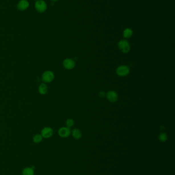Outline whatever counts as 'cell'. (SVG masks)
<instances>
[{"instance_id": "obj_1", "label": "cell", "mask_w": 175, "mask_h": 175, "mask_svg": "<svg viewBox=\"0 0 175 175\" xmlns=\"http://www.w3.org/2000/svg\"><path fill=\"white\" fill-rule=\"evenodd\" d=\"M54 78V73L50 70H46L44 71L42 75V80L45 84L52 82Z\"/></svg>"}, {"instance_id": "obj_2", "label": "cell", "mask_w": 175, "mask_h": 175, "mask_svg": "<svg viewBox=\"0 0 175 175\" xmlns=\"http://www.w3.org/2000/svg\"><path fill=\"white\" fill-rule=\"evenodd\" d=\"M34 7L39 13H44L47 8L46 3L44 0H37L35 3Z\"/></svg>"}, {"instance_id": "obj_3", "label": "cell", "mask_w": 175, "mask_h": 175, "mask_svg": "<svg viewBox=\"0 0 175 175\" xmlns=\"http://www.w3.org/2000/svg\"><path fill=\"white\" fill-rule=\"evenodd\" d=\"M118 46L120 50L124 53H128L131 50V47L129 42L124 39L119 41Z\"/></svg>"}, {"instance_id": "obj_4", "label": "cell", "mask_w": 175, "mask_h": 175, "mask_svg": "<svg viewBox=\"0 0 175 175\" xmlns=\"http://www.w3.org/2000/svg\"><path fill=\"white\" fill-rule=\"evenodd\" d=\"M129 72H130V69L129 67L126 65L120 66L116 69L117 74L121 77L126 76L127 75H129Z\"/></svg>"}, {"instance_id": "obj_5", "label": "cell", "mask_w": 175, "mask_h": 175, "mask_svg": "<svg viewBox=\"0 0 175 175\" xmlns=\"http://www.w3.org/2000/svg\"><path fill=\"white\" fill-rule=\"evenodd\" d=\"M54 134V131L52 128L49 126L44 127L41 132V134L43 138L48 139L52 137Z\"/></svg>"}, {"instance_id": "obj_6", "label": "cell", "mask_w": 175, "mask_h": 175, "mask_svg": "<svg viewBox=\"0 0 175 175\" xmlns=\"http://www.w3.org/2000/svg\"><path fill=\"white\" fill-rule=\"evenodd\" d=\"M58 134L62 138H67L71 134L70 129L67 126L61 127L58 130Z\"/></svg>"}, {"instance_id": "obj_7", "label": "cell", "mask_w": 175, "mask_h": 175, "mask_svg": "<svg viewBox=\"0 0 175 175\" xmlns=\"http://www.w3.org/2000/svg\"><path fill=\"white\" fill-rule=\"evenodd\" d=\"M75 62L71 59H66L63 62V66L66 69H73L75 67Z\"/></svg>"}, {"instance_id": "obj_8", "label": "cell", "mask_w": 175, "mask_h": 175, "mask_svg": "<svg viewBox=\"0 0 175 175\" xmlns=\"http://www.w3.org/2000/svg\"><path fill=\"white\" fill-rule=\"evenodd\" d=\"M106 96L108 101H109L111 103H115L117 101L118 98V94L114 91H108Z\"/></svg>"}, {"instance_id": "obj_9", "label": "cell", "mask_w": 175, "mask_h": 175, "mask_svg": "<svg viewBox=\"0 0 175 175\" xmlns=\"http://www.w3.org/2000/svg\"><path fill=\"white\" fill-rule=\"evenodd\" d=\"M29 6V3L27 0H20L17 4V8L20 11H25Z\"/></svg>"}, {"instance_id": "obj_10", "label": "cell", "mask_w": 175, "mask_h": 175, "mask_svg": "<svg viewBox=\"0 0 175 175\" xmlns=\"http://www.w3.org/2000/svg\"><path fill=\"white\" fill-rule=\"evenodd\" d=\"M48 87L45 83H42L39 85L38 87V92L41 95H45L48 92Z\"/></svg>"}, {"instance_id": "obj_11", "label": "cell", "mask_w": 175, "mask_h": 175, "mask_svg": "<svg viewBox=\"0 0 175 175\" xmlns=\"http://www.w3.org/2000/svg\"><path fill=\"white\" fill-rule=\"evenodd\" d=\"M22 175H34V168L32 167H27L24 168L22 172Z\"/></svg>"}, {"instance_id": "obj_12", "label": "cell", "mask_w": 175, "mask_h": 175, "mask_svg": "<svg viewBox=\"0 0 175 175\" xmlns=\"http://www.w3.org/2000/svg\"><path fill=\"white\" fill-rule=\"evenodd\" d=\"M72 133V136L76 139H79L82 137V133L79 129H74L71 132Z\"/></svg>"}, {"instance_id": "obj_13", "label": "cell", "mask_w": 175, "mask_h": 175, "mask_svg": "<svg viewBox=\"0 0 175 175\" xmlns=\"http://www.w3.org/2000/svg\"><path fill=\"white\" fill-rule=\"evenodd\" d=\"M133 31L131 29L126 28L124 30L123 36L124 38L129 39L131 38V36H133Z\"/></svg>"}, {"instance_id": "obj_14", "label": "cell", "mask_w": 175, "mask_h": 175, "mask_svg": "<svg viewBox=\"0 0 175 175\" xmlns=\"http://www.w3.org/2000/svg\"><path fill=\"white\" fill-rule=\"evenodd\" d=\"M43 137L41 135V134H36L33 137V141L35 143H39L42 141L43 140Z\"/></svg>"}, {"instance_id": "obj_15", "label": "cell", "mask_w": 175, "mask_h": 175, "mask_svg": "<svg viewBox=\"0 0 175 175\" xmlns=\"http://www.w3.org/2000/svg\"><path fill=\"white\" fill-rule=\"evenodd\" d=\"M167 138H168V137H167V134L165 133H161L159 136V139L160 141L162 142L166 141L167 140Z\"/></svg>"}, {"instance_id": "obj_16", "label": "cell", "mask_w": 175, "mask_h": 175, "mask_svg": "<svg viewBox=\"0 0 175 175\" xmlns=\"http://www.w3.org/2000/svg\"><path fill=\"white\" fill-rule=\"evenodd\" d=\"M74 121L72 119L69 118L67 119V120L66 121V126L69 128H72L74 124Z\"/></svg>"}, {"instance_id": "obj_17", "label": "cell", "mask_w": 175, "mask_h": 175, "mask_svg": "<svg viewBox=\"0 0 175 175\" xmlns=\"http://www.w3.org/2000/svg\"><path fill=\"white\" fill-rule=\"evenodd\" d=\"M99 95L100 97H104L105 96V93H104V91H100L99 93Z\"/></svg>"}, {"instance_id": "obj_18", "label": "cell", "mask_w": 175, "mask_h": 175, "mask_svg": "<svg viewBox=\"0 0 175 175\" xmlns=\"http://www.w3.org/2000/svg\"><path fill=\"white\" fill-rule=\"evenodd\" d=\"M52 2H57L58 0H51Z\"/></svg>"}, {"instance_id": "obj_19", "label": "cell", "mask_w": 175, "mask_h": 175, "mask_svg": "<svg viewBox=\"0 0 175 175\" xmlns=\"http://www.w3.org/2000/svg\"><path fill=\"white\" fill-rule=\"evenodd\" d=\"M36 1H37V0H36Z\"/></svg>"}]
</instances>
